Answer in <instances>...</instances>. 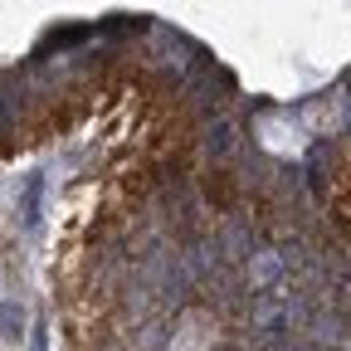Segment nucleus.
Segmentation results:
<instances>
[{
	"label": "nucleus",
	"mask_w": 351,
	"mask_h": 351,
	"mask_svg": "<svg viewBox=\"0 0 351 351\" xmlns=\"http://www.w3.org/2000/svg\"><path fill=\"white\" fill-rule=\"evenodd\" d=\"M25 313H20V302H5V307H0V337H5V341H20L25 332Z\"/></svg>",
	"instance_id": "1"
}]
</instances>
